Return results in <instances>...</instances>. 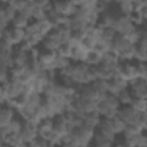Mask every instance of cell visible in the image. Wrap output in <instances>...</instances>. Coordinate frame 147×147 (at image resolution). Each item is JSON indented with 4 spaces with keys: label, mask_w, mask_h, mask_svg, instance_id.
Listing matches in <instances>:
<instances>
[{
    "label": "cell",
    "mask_w": 147,
    "mask_h": 147,
    "mask_svg": "<svg viewBox=\"0 0 147 147\" xmlns=\"http://www.w3.org/2000/svg\"><path fill=\"white\" fill-rule=\"evenodd\" d=\"M15 115H16L15 109L9 107L7 103L1 105L0 106V127L5 129L10 123V121L15 117Z\"/></svg>",
    "instance_id": "11"
},
{
    "label": "cell",
    "mask_w": 147,
    "mask_h": 147,
    "mask_svg": "<svg viewBox=\"0 0 147 147\" xmlns=\"http://www.w3.org/2000/svg\"><path fill=\"white\" fill-rule=\"evenodd\" d=\"M7 91H6V86L5 83H0V105H5L7 103Z\"/></svg>",
    "instance_id": "32"
},
{
    "label": "cell",
    "mask_w": 147,
    "mask_h": 147,
    "mask_svg": "<svg viewBox=\"0 0 147 147\" xmlns=\"http://www.w3.org/2000/svg\"><path fill=\"white\" fill-rule=\"evenodd\" d=\"M138 77L147 79V69L146 62H138Z\"/></svg>",
    "instance_id": "31"
},
{
    "label": "cell",
    "mask_w": 147,
    "mask_h": 147,
    "mask_svg": "<svg viewBox=\"0 0 147 147\" xmlns=\"http://www.w3.org/2000/svg\"><path fill=\"white\" fill-rule=\"evenodd\" d=\"M100 121H101V116L99 115V113L96 110L92 111V113H88V114H85L83 116V123L88 125V126H92L94 129L98 126Z\"/></svg>",
    "instance_id": "21"
},
{
    "label": "cell",
    "mask_w": 147,
    "mask_h": 147,
    "mask_svg": "<svg viewBox=\"0 0 147 147\" xmlns=\"http://www.w3.org/2000/svg\"><path fill=\"white\" fill-rule=\"evenodd\" d=\"M55 147H62V146H61V145H56Z\"/></svg>",
    "instance_id": "34"
},
{
    "label": "cell",
    "mask_w": 147,
    "mask_h": 147,
    "mask_svg": "<svg viewBox=\"0 0 147 147\" xmlns=\"http://www.w3.org/2000/svg\"><path fill=\"white\" fill-rule=\"evenodd\" d=\"M109 123H110V127H111L113 132L115 133V136H121L126 127V124L117 116L109 118Z\"/></svg>",
    "instance_id": "18"
},
{
    "label": "cell",
    "mask_w": 147,
    "mask_h": 147,
    "mask_svg": "<svg viewBox=\"0 0 147 147\" xmlns=\"http://www.w3.org/2000/svg\"><path fill=\"white\" fill-rule=\"evenodd\" d=\"M23 122H24V119L16 114L15 117L10 121V123L5 127L6 133H20L22 125H23Z\"/></svg>",
    "instance_id": "17"
},
{
    "label": "cell",
    "mask_w": 147,
    "mask_h": 147,
    "mask_svg": "<svg viewBox=\"0 0 147 147\" xmlns=\"http://www.w3.org/2000/svg\"><path fill=\"white\" fill-rule=\"evenodd\" d=\"M72 49H71V56L70 60L74 63H78V62H84L86 54H87V49L82 45V42L76 44V45H71Z\"/></svg>",
    "instance_id": "13"
},
{
    "label": "cell",
    "mask_w": 147,
    "mask_h": 147,
    "mask_svg": "<svg viewBox=\"0 0 147 147\" xmlns=\"http://www.w3.org/2000/svg\"><path fill=\"white\" fill-rule=\"evenodd\" d=\"M90 84L92 85V87L96 91V93L100 96H102V95H105L107 93V80H105V79H95Z\"/></svg>",
    "instance_id": "24"
},
{
    "label": "cell",
    "mask_w": 147,
    "mask_h": 147,
    "mask_svg": "<svg viewBox=\"0 0 147 147\" xmlns=\"http://www.w3.org/2000/svg\"><path fill=\"white\" fill-rule=\"evenodd\" d=\"M94 130H95L94 127L83 123L80 126L71 131V138L74 141H76L79 145V147H88L92 142Z\"/></svg>",
    "instance_id": "3"
},
{
    "label": "cell",
    "mask_w": 147,
    "mask_h": 147,
    "mask_svg": "<svg viewBox=\"0 0 147 147\" xmlns=\"http://www.w3.org/2000/svg\"><path fill=\"white\" fill-rule=\"evenodd\" d=\"M111 140H103V139H92L91 146L92 147H113Z\"/></svg>",
    "instance_id": "28"
},
{
    "label": "cell",
    "mask_w": 147,
    "mask_h": 147,
    "mask_svg": "<svg viewBox=\"0 0 147 147\" xmlns=\"http://www.w3.org/2000/svg\"><path fill=\"white\" fill-rule=\"evenodd\" d=\"M1 39L7 40L8 42H10L13 46H17L21 45L24 39H25V30L24 29H18V28H14L8 25L3 31H2V36Z\"/></svg>",
    "instance_id": "6"
},
{
    "label": "cell",
    "mask_w": 147,
    "mask_h": 147,
    "mask_svg": "<svg viewBox=\"0 0 147 147\" xmlns=\"http://www.w3.org/2000/svg\"><path fill=\"white\" fill-rule=\"evenodd\" d=\"M71 49H72V47H71V45L69 42L68 44H63V45H61L59 47V49L56 51V54L60 55V56H62V57L70 59V56H71Z\"/></svg>",
    "instance_id": "26"
},
{
    "label": "cell",
    "mask_w": 147,
    "mask_h": 147,
    "mask_svg": "<svg viewBox=\"0 0 147 147\" xmlns=\"http://www.w3.org/2000/svg\"><path fill=\"white\" fill-rule=\"evenodd\" d=\"M113 147H131V146L122 136H116L113 142Z\"/></svg>",
    "instance_id": "30"
},
{
    "label": "cell",
    "mask_w": 147,
    "mask_h": 147,
    "mask_svg": "<svg viewBox=\"0 0 147 147\" xmlns=\"http://www.w3.org/2000/svg\"><path fill=\"white\" fill-rule=\"evenodd\" d=\"M130 45H133V44L131 41H129L124 36H122L119 33H116L115 38L111 41V51L115 52L118 55L122 51H124L125 48H127Z\"/></svg>",
    "instance_id": "12"
},
{
    "label": "cell",
    "mask_w": 147,
    "mask_h": 147,
    "mask_svg": "<svg viewBox=\"0 0 147 147\" xmlns=\"http://www.w3.org/2000/svg\"><path fill=\"white\" fill-rule=\"evenodd\" d=\"M117 117H119L126 125H136L142 130L147 126V114L139 113L131 106H121L117 111Z\"/></svg>",
    "instance_id": "1"
},
{
    "label": "cell",
    "mask_w": 147,
    "mask_h": 147,
    "mask_svg": "<svg viewBox=\"0 0 147 147\" xmlns=\"http://www.w3.org/2000/svg\"><path fill=\"white\" fill-rule=\"evenodd\" d=\"M130 106L132 108H134L139 113H146V109H147V99H133Z\"/></svg>",
    "instance_id": "25"
},
{
    "label": "cell",
    "mask_w": 147,
    "mask_h": 147,
    "mask_svg": "<svg viewBox=\"0 0 147 147\" xmlns=\"http://www.w3.org/2000/svg\"><path fill=\"white\" fill-rule=\"evenodd\" d=\"M116 98H117V100L119 102V106H130L132 100H133V98H132L131 93L129 92L127 87L122 90L118 94H116Z\"/></svg>",
    "instance_id": "23"
},
{
    "label": "cell",
    "mask_w": 147,
    "mask_h": 147,
    "mask_svg": "<svg viewBox=\"0 0 147 147\" xmlns=\"http://www.w3.org/2000/svg\"><path fill=\"white\" fill-rule=\"evenodd\" d=\"M9 5L11 6V8L16 11V13H20L23 10V8L25 7L26 2L28 1H22V0H13V1H8Z\"/></svg>",
    "instance_id": "29"
},
{
    "label": "cell",
    "mask_w": 147,
    "mask_h": 147,
    "mask_svg": "<svg viewBox=\"0 0 147 147\" xmlns=\"http://www.w3.org/2000/svg\"><path fill=\"white\" fill-rule=\"evenodd\" d=\"M3 144L10 146V147H20L23 142L20 133H6V137L3 139Z\"/></svg>",
    "instance_id": "22"
},
{
    "label": "cell",
    "mask_w": 147,
    "mask_h": 147,
    "mask_svg": "<svg viewBox=\"0 0 147 147\" xmlns=\"http://www.w3.org/2000/svg\"><path fill=\"white\" fill-rule=\"evenodd\" d=\"M102 56L100 53L95 52V51H88L87 54H86V57H85V61L84 63L90 65V67H95V65H99L102 61Z\"/></svg>",
    "instance_id": "20"
},
{
    "label": "cell",
    "mask_w": 147,
    "mask_h": 147,
    "mask_svg": "<svg viewBox=\"0 0 147 147\" xmlns=\"http://www.w3.org/2000/svg\"><path fill=\"white\" fill-rule=\"evenodd\" d=\"M119 107L121 106L116 95L106 93L99 99L96 103V111L99 113L101 118H111L117 115Z\"/></svg>",
    "instance_id": "2"
},
{
    "label": "cell",
    "mask_w": 147,
    "mask_h": 147,
    "mask_svg": "<svg viewBox=\"0 0 147 147\" xmlns=\"http://www.w3.org/2000/svg\"><path fill=\"white\" fill-rule=\"evenodd\" d=\"M127 87V82L124 80L123 78H121L118 75L113 76L111 78H109L107 80V93L116 95L118 94L122 90Z\"/></svg>",
    "instance_id": "10"
},
{
    "label": "cell",
    "mask_w": 147,
    "mask_h": 147,
    "mask_svg": "<svg viewBox=\"0 0 147 147\" xmlns=\"http://www.w3.org/2000/svg\"><path fill=\"white\" fill-rule=\"evenodd\" d=\"M20 136H21L23 142H32L38 137L37 124L29 122V121H24L22 129L20 131Z\"/></svg>",
    "instance_id": "8"
},
{
    "label": "cell",
    "mask_w": 147,
    "mask_h": 147,
    "mask_svg": "<svg viewBox=\"0 0 147 147\" xmlns=\"http://www.w3.org/2000/svg\"><path fill=\"white\" fill-rule=\"evenodd\" d=\"M37 129H38V136H40L42 138L47 137L53 131V117L42 118L37 124Z\"/></svg>",
    "instance_id": "14"
},
{
    "label": "cell",
    "mask_w": 147,
    "mask_h": 147,
    "mask_svg": "<svg viewBox=\"0 0 147 147\" xmlns=\"http://www.w3.org/2000/svg\"><path fill=\"white\" fill-rule=\"evenodd\" d=\"M53 130L55 133H57L61 138L68 133H70L72 131V129L70 127L68 121L65 119L64 115H56L53 117Z\"/></svg>",
    "instance_id": "9"
},
{
    "label": "cell",
    "mask_w": 147,
    "mask_h": 147,
    "mask_svg": "<svg viewBox=\"0 0 147 147\" xmlns=\"http://www.w3.org/2000/svg\"><path fill=\"white\" fill-rule=\"evenodd\" d=\"M127 90L133 99H147V79L138 77L127 82Z\"/></svg>",
    "instance_id": "5"
},
{
    "label": "cell",
    "mask_w": 147,
    "mask_h": 147,
    "mask_svg": "<svg viewBox=\"0 0 147 147\" xmlns=\"http://www.w3.org/2000/svg\"><path fill=\"white\" fill-rule=\"evenodd\" d=\"M5 137H6V131H5V129L0 127V144H3Z\"/></svg>",
    "instance_id": "33"
},
{
    "label": "cell",
    "mask_w": 147,
    "mask_h": 147,
    "mask_svg": "<svg viewBox=\"0 0 147 147\" xmlns=\"http://www.w3.org/2000/svg\"><path fill=\"white\" fill-rule=\"evenodd\" d=\"M31 20H29L28 17H25L23 14L21 13H16L15 16L13 17V20L10 21V26L14 28H18V29H25L28 26V24L30 23Z\"/></svg>",
    "instance_id": "19"
},
{
    "label": "cell",
    "mask_w": 147,
    "mask_h": 147,
    "mask_svg": "<svg viewBox=\"0 0 147 147\" xmlns=\"http://www.w3.org/2000/svg\"><path fill=\"white\" fill-rule=\"evenodd\" d=\"M33 10H34V2L33 1H28L25 7L23 8L22 11H20L21 14H23L25 17H28L29 20L32 18V14H33Z\"/></svg>",
    "instance_id": "27"
},
{
    "label": "cell",
    "mask_w": 147,
    "mask_h": 147,
    "mask_svg": "<svg viewBox=\"0 0 147 147\" xmlns=\"http://www.w3.org/2000/svg\"><path fill=\"white\" fill-rule=\"evenodd\" d=\"M52 7L59 15L63 17H71L77 9L75 1H54L52 2Z\"/></svg>",
    "instance_id": "7"
},
{
    "label": "cell",
    "mask_w": 147,
    "mask_h": 147,
    "mask_svg": "<svg viewBox=\"0 0 147 147\" xmlns=\"http://www.w3.org/2000/svg\"><path fill=\"white\" fill-rule=\"evenodd\" d=\"M123 137V136H122ZM124 138V137H123ZM125 139V138H124ZM131 147H146L147 146V137H146V131H141L140 133L125 139Z\"/></svg>",
    "instance_id": "15"
},
{
    "label": "cell",
    "mask_w": 147,
    "mask_h": 147,
    "mask_svg": "<svg viewBox=\"0 0 147 147\" xmlns=\"http://www.w3.org/2000/svg\"><path fill=\"white\" fill-rule=\"evenodd\" d=\"M116 8L118 10V13L121 15L124 16H130L133 11H134V6H133V1L131 0H123V1H117L115 2Z\"/></svg>",
    "instance_id": "16"
},
{
    "label": "cell",
    "mask_w": 147,
    "mask_h": 147,
    "mask_svg": "<svg viewBox=\"0 0 147 147\" xmlns=\"http://www.w3.org/2000/svg\"><path fill=\"white\" fill-rule=\"evenodd\" d=\"M117 75L126 82L138 78V61H119L117 67Z\"/></svg>",
    "instance_id": "4"
}]
</instances>
